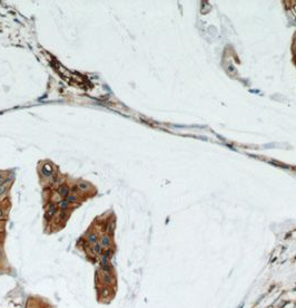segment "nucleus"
<instances>
[{"instance_id": "1", "label": "nucleus", "mask_w": 296, "mask_h": 308, "mask_svg": "<svg viewBox=\"0 0 296 308\" xmlns=\"http://www.w3.org/2000/svg\"><path fill=\"white\" fill-rule=\"evenodd\" d=\"M99 281L101 283L102 286H113L115 283V278L113 276V273H102L101 271L100 275H99Z\"/></svg>"}, {"instance_id": "2", "label": "nucleus", "mask_w": 296, "mask_h": 308, "mask_svg": "<svg viewBox=\"0 0 296 308\" xmlns=\"http://www.w3.org/2000/svg\"><path fill=\"white\" fill-rule=\"evenodd\" d=\"M58 210H59V209H58V207H57V204H55V203H50V204L48 206L47 211H46V218H47V220H50L51 218L55 217Z\"/></svg>"}, {"instance_id": "3", "label": "nucleus", "mask_w": 296, "mask_h": 308, "mask_svg": "<svg viewBox=\"0 0 296 308\" xmlns=\"http://www.w3.org/2000/svg\"><path fill=\"white\" fill-rule=\"evenodd\" d=\"M99 243L101 245V247L102 248H109L111 245V239H110V236L108 234V233H104L102 236L99 237Z\"/></svg>"}, {"instance_id": "4", "label": "nucleus", "mask_w": 296, "mask_h": 308, "mask_svg": "<svg viewBox=\"0 0 296 308\" xmlns=\"http://www.w3.org/2000/svg\"><path fill=\"white\" fill-rule=\"evenodd\" d=\"M69 193H70V189L68 185H66V184H62L60 187L58 188V194H59V197L60 198H67L69 195Z\"/></svg>"}, {"instance_id": "5", "label": "nucleus", "mask_w": 296, "mask_h": 308, "mask_svg": "<svg viewBox=\"0 0 296 308\" xmlns=\"http://www.w3.org/2000/svg\"><path fill=\"white\" fill-rule=\"evenodd\" d=\"M91 251H92V253H94L95 256L100 257L101 255H102V252H104V248L101 247V245L99 242H96L91 246Z\"/></svg>"}, {"instance_id": "6", "label": "nucleus", "mask_w": 296, "mask_h": 308, "mask_svg": "<svg viewBox=\"0 0 296 308\" xmlns=\"http://www.w3.org/2000/svg\"><path fill=\"white\" fill-rule=\"evenodd\" d=\"M57 207H58V209L60 211H66L67 212V210L70 207V203L67 201L66 199H61L59 202H57Z\"/></svg>"}, {"instance_id": "7", "label": "nucleus", "mask_w": 296, "mask_h": 308, "mask_svg": "<svg viewBox=\"0 0 296 308\" xmlns=\"http://www.w3.org/2000/svg\"><path fill=\"white\" fill-rule=\"evenodd\" d=\"M87 241H88V243H90V245H94V243L98 242V236H97V233L96 232L89 233L88 237H87Z\"/></svg>"}, {"instance_id": "8", "label": "nucleus", "mask_w": 296, "mask_h": 308, "mask_svg": "<svg viewBox=\"0 0 296 308\" xmlns=\"http://www.w3.org/2000/svg\"><path fill=\"white\" fill-rule=\"evenodd\" d=\"M77 187L79 188V190H80L81 192H86V191H88V190H89V188H90V185H89V183H88V182H86V181H80V182H78Z\"/></svg>"}, {"instance_id": "9", "label": "nucleus", "mask_w": 296, "mask_h": 308, "mask_svg": "<svg viewBox=\"0 0 296 308\" xmlns=\"http://www.w3.org/2000/svg\"><path fill=\"white\" fill-rule=\"evenodd\" d=\"M66 200L71 204V203H77V202L79 201V198H78V195H76V194H69L68 197L66 198Z\"/></svg>"}, {"instance_id": "10", "label": "nucleus", "mask_w": 296, "mask_h": 308, "mask_svg": "<svg viewBox=\"0 0 296 308\" xmlns=\"http://www.w3.org/2000/svg\"><path fill=\"white\" fill-rule=\"evenodd\" d=\"M99 294H100V297L105 298L108 296V294H109V287H107V286H102L101 289L99 290Z\"/></svg>"}, {"instance_id": "11", "label": "nucleus", "mask_w": 296, "mask_h": 308, "mask_svg": "<svg viewBox=\"0 0 296 308\" xmlns=\"http://www.w3.org/2000/svg\"><path fill=\"white\" fill-rule=\"evenodd\" d=\"M6 193H7V187H6V184H1L0 185V197H4Z\"/></svg>"}, {"instance_id": "12", "label": "nucleus", "mask_w": 296, "mask_h": 308, "mask_svg": "<svg viewBox=\"0 0 296 308\" xmlns=\"http://www.w3.org/2000/svg\"><path fill=\"white\" fill-rule=\"evenodd\" d=\"M70 192H71V194H76V195H78V193L81 191L79 190V188L77 187V185H75V187H72L70 189Z\"/></svg>"}, {"instance_id": "13", "label": "nucleus", "mask_w": 296, "mask_h": 308, "mask_svg": "<svg viewBox=\"0 0 296 308\" xmlns=\"http://www.w3.org/2000/svg\"><path fill=\"white\" fill-rule=\"evenodd\" d=\"M4 182H5V179H4V177H2V174H0V185L4 184Z\"/></svg>"}, {"instance_id": "14", "label": "nucleus", "mask_w": 296, "mask_h": 308, "mask_svg": "<svg viewBox=\"0 0 296 308\" xmlns=\"http://www.w3.org/2000/svg\"><path fill=\"white\" fill-rule=\"evenodd\" d=\"M4 218V211H2V209L0 208V220Z\"/></svg>"}]
</instances>
